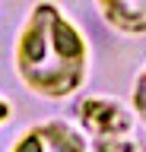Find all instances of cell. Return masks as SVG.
Wrapping results in <instances>:
<instances>
[{
	"mask_svg": "<svg viewBox=\"0 0 146 152\" xmlns=\"http://www.w3.org/2000/svg\"><path fill=\"white\" fill-rule=\"evenodd\" d=\"M7 117H10V104H7V102H3V98H0V124L7 121Z\"/></svg>",
	"mask_w": 146,
	"mask_h": 152,
	"instance_id": "5",
	"label": "cell"
},
{
	"mask_svg": "<svg viewBox=\"0 0 146 152\" xmlns=\"http://www.w3.org/2000/svg\"><path fill=\"white\" fill-rule=\"evenodd\" d=\"M98 13L105 22L124 35H143L146 32V0H105L98 3Z\"/></svg>",
	"mask_w": 146,
	"mask_h": 152,
	"instance_id": "3",
	"label": "cell"
},
{
	"mask_svg": "<svg viewBox=\"0 0 146 152\" xmlns=\"http://www.w3.org/2000/svg\"><path fill=\"white\" fill-rule=\"evenodd\" d=\"M134 108L146 121V66H143V73L136 76V86H134Z\"/></svg>",
	"mask_w": 146,
	"mask_h": 152,
	"instance_id": "4",
	"label": "cell"
},
{
	"mask_svg": "<svg viewBox=\"0 0 146 152\" xmlns=\"http://www.w3.org/2000/svg\"><path fill=\"white\" fill-rule=\"evenodd\" d=\"M16 70L35 95L70 98L86 83V38L57 7L38 3L32 7L16 41Z\"/></svg>",
	"mask_w": 146,
	"mask_h": 152,
	"instance_id": "1",
	"label": "cell"
},
{
	"mask_svg": "<svg viewBox=\"0 0 146 152\" xmlns=\"http://www.w3.org/2000/svg\"><path fill=\"white\" fill-rule=\"evenodd\" d=\"M10 152H86V142L70 124L48 121L29 127Z\"/></svg>",
	"mask_w": 146,
	"mask_h": 152,
	"instance_id": "2",
	"label": "cell"
}]
</instances>
